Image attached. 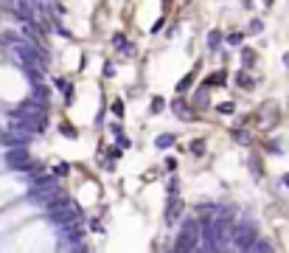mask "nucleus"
I'll return each instance as SVG.
<instances>
[{
    "label": "nucleus",
    "instance_id": "obj_6",
    "mask_svg": "<svg viewBox=\"0 0 289 253\" xmlns=\"http://www.w3.org/2000/svg\"><path fill=\"white\" fill-rule=\"evenodd\" d=\"M213 219H216V251H225L227 242L233 239L236 225H230V217H213Z\"/></svg>",
    "mask_w": 289,
    "mask_h": 253
},
{
    "label": "nucleus",
    "instance_id": "obj_18",
    "mask_svg": "<svg viewBox=\"0 0 289 253\" xmlns=\"http://www.w3.org/2000/svg\"><path fill=\"white\" fill-rule=\"evenodd\" d=\"M233 110H236L233 102H225V104H219V107H216V113H222V115H230Z\"/></svg>",
    "mask_w": 289,
    "mask_h": 253
},
{
    "label": "nucleus",
    "instance_id": "obj_20",
    "mask_svg": "<svg viewBox=\"0 0 289 253\" xmlns=\"http://www.w3.org/2000/svg\"><path fill=\"white\" fill-rule=\"evenodd\" d=\"M191 152H194V155H202V152H205V141H194V144H191Z\"/></svg>",
    "mask_w": 289,
    "mask_h": 253
},
{
    "label": "nucleus",
    "instance_id": "obj_17",
    "mask_svg": "<svg viewBox=\"0 0 289 253\" xmlns=\"http://www.w3.org/2000/svg\"><path fill=\"white\" fill-rule=\"evenodd\" d=\"M59 132H62L65 138H76V135H79V132H76V129H73L70 124H62V126H59Z\"/></svg>",
    "mask_w": 289,
    "mask_h": 253
},
{
    "label": "nucleus",
    "instance_id": "obj_9",
    "mask_svg": "<svg viewBox=\"0 0 289 253\" xmlns=\"http://www.w3.org/2000/svg\"><path fill=\"white\" fill-rule=\"evenodd\" d=\"M112 45L118 48L124 57H132V54H135V48L126 42V37H124V34H112Z\"/></svg>",
    "mask_w": 289,
    "mask_h": 253
},
{
    "label": "nucleus",
    "instance_id": "obj_24",
    "mask_svg": "<svg viewBox=\"0 0 289 253\" xmlns=\"http://www.w3.org/2000/svg\"><path fill=\"white\" fill-rule=\"evenodd\" d=\"M242 40H245V34H230V37H227V42H230V45H242Z\"/></svg>",
    "mask_w": 289,
    "mask_h": 253
},
{
    "label": "nucleus",
    "instance_id": "obj_10",
    "mask_svg": "<svg viewBox=\"0 0 289 253\" xmlns=\"http://www.w3.org/2000/svg\"><path fill=\"white\" fill-rule=\"evenodd\" d=\"M174 141H177V138L166 132V135H157V138H155V147H157V149H168V147H174Z\"/></svg>",
    "mask_w": 289,
    "mask_h": 253
},
{
    "label": "nucleus",
    "instance_id": "obj_25",
    "mask_svg": "<svg viewBox=\"0 0 289 253\" xmlns=\"http://www.w3.org/2000/svg\"><path fill=\"white\" fill-rule=\"evenodd\" d=\"M233 135H236V141H242V144H247V141H250V135H247V132H242V129H236Z\"/></svg>",
    "mask_w": 289,
    "mask_h": 253
},
{
    "label": "nucleus",
    "instance_id": "obj_15",
    "mask_svg": "<svg viewBox=\"0 0 289 253\" xmlns=\"http://www.w3.org/2000/svg\"><path fill=\"white\" fill-rule=\"evenodd\" d=\"M205 84H208V87H219V84H225V73H213L211 79H205Z\"/></svg>",
    "mask_w": 289,
    "mask_h": 253
},
{
    "label": "nucleus",
    "instance_id": "obj_4",
    "mask_svg": "<svg viewBox=\"0 0 289 253\" xmlns=\"http://www.w3.org/2000/svg\"><path fill=\"white\" fill-rule=\"evenodd\" d=\"M6 166L14 169V172H28L34 163H31L28 149H22V147H9V152H6Z\"/></svg>",
    "mask_w": 289,
    "mask_h": 253
},
{
    "label": "nucleus",
    "instance_id": "obj_23",
    "mask_svg": "<svg viewBox=\"0 0 289 253\" xmlns=\"http://www.w3.org/2000/svg\"><path fill=\"white\" fill-rule=\"evenodd\" d=\"M112 115H118V118L124 115V102H112Z\"/></svg>",
    "mask_w": 289,
    "mask_h": 253
},
{
    "label": "nucleus",
    "instance_id": "obj_26",
    "mask_svg": "<svg viewBox=\"0 0 289 253\" xmlns=\"http://www.w3.org/2000/svg\"><path fill=\"white\" fill-rule=\"evenodd\" d=\"M67 169H70L67 163H59V166H56V174H59V177H65V174H67Z\"/></svg>",
    "mask_w": 289,
    "mask_h": 253
},
{
    "label": "nucleus",
    "instance_id": "obj_14",
    "mask_svg": "<svg viewBox=\"0 0 289 253\" xmlns=\"http://www.w3.org/2000/svg\"><path fill=\"white\" fill-rule=\"evenodd\" d=\"M174 113H177L180 118H191V115H194V113H191V107H186L183 102H177V104H174Z\"/></svg>",
    "mask_w": 289,
    "mask_h": 253
},
{
    "label": "nucleus",
    "instance_id": "obj_8",
    "mask_svg": "<svg viewBox=\"0 0 289 253\" xmlns=\"http://www.w3.org/2000/svg\"><path fill=\"white\" fill-rule=\"evenodd\" d=\"M180 211H183L180 200H177V197H171V200H168V208H166V225H174V222H177Z\"/></svg>",
    "mask_w": 289,
    "mask_h": 253
},
{
    "label": "nucleus",
    "instance_id": "obj_2",
    "mask_svg": "<svg viewBox=\"0 0 289 253\" xmlns=\"http://www.w3.org/2000/svg\"><path fill=\"white\" fill-rule=\"evenodd\" d=\"M200 239H202V225L191 217V219H186V222L180 225V233H177L174 248H177V251H197V248H200Z\"/></svg>",
    "mask_w": 289,
    "mask_h": 253
},
{
    "label": "nucleus",
    "instance_id": "obj_28",
    "mask_svg": "<svg viewBox=\"0 0 289 253\" xmlns=\"http://www.w3.org/2000/svg\"><path fill=\"white\" fill-rule=\"evenodd\" d=\"M284 65H287V68H289V51H287V57H284Z\"/></svg>",
    "mask_w": 289,
    "mask_h": 253
},
{
    "label": "nucleus",
    "instance_id": "obj_16",
    "mask_svg": "<svg viewBox=\"0 0 289 253\" xmlns=\"http://www.w3.org/2000/svg\"><path fill=\"white\" fill-rule=\"evenodd\" d=\"M194 102H197V107H208V104H205V102H208V84L197 93V99H194Z\"/></svg>",
    "mask_w": 289,
    "mask_h": 253
},
{
    "label": "nucleus",
    "instance_id": "obj_5",
    "mask_svg": "<svg viewBox=\"0 0 289 253\" xmlns=\"http://www.w3.org/2000/svg\"><path fill=\"white\" fill-rule=\"evenodd\" d=\"M31 141V132H25L22 126H17V124H11V126H6L3 132H0V144L9 149V147H25Z\"/></svg>",
    "mask_w": 289,
    "mask_h": 253
},
{
    "label": "nucleus",
    "instance_id": "obj_29",
    "mask_svg": "<svg viewBox=\"0 0 289 253\" xmlns=\"http://www.w3.org/2000/svg\"><path fill=\"white\" fill-rule=\"evenodd\" d=\"M284 183H287V186H289V174H287V177H284Z\"/></svg>",
    "mask_w": 289,
    "mask_h": 253
},
{
    "label": "nucleus",
    "instance_id": "obj_11",
    "mask_svg": "<svg viewBox=\"0 0 289 253\" xmlns=\"http://www.w3.org/2000/svg\"><path fill=\"white\" fill-rule=\"evenodd\" d=\"M236 82H239V87H245V90H253V84H256V82L250 79V73H247V70H239Z\"/></svg>",
    "mask_w": 289,
    "mask_h": 253
},
{
    "label": "nucleus",
    "instance_id": "obj_22",
    "mask_svg": "<svg viewBox=\"0 0 289 253\" xmlns=\"http://www.w3.org/2000/svg\"><path fill=\"white\" fill-rule=\"evenodd\" d=\"M191 87V76H186L183 82H177V93H183V90H188Z\"/></svg>",
    "mask_w": 289,
    "mask_h": 253
},
{
    "label": "nucleus",
    "instance_id": "obj_21",
    "mask_svg": "<svg viewBox=\"0 0 289 253\" xmlns=\"http://www.w3.org/2000/svg\"><path fill=\"white\" fill-rule=\"evenodd\" d=\"M253 251H261V253H267V251H272V245H269V242H264V239H258V242H256V248H253Z\"/></svg>",
    "mask_w": 289,
    "mask_h": 253
},
{
    "label": "nucleus",
    "instance_id": "obj_3",
    "mask_svg": "<svg viewBox=\"0 0 289 253\" xmlns=\"http://www.w3.org/2000/svg\"><path fill=\"white\" fill-rule=\"evenodd\" d=\"M256 222H250V219H242L239 225L233 228V245L239 248V251H253L256 248Z\"/></svg>",
    "mask_w": 289,
    "mask_h": 253
},
{
    "label": "nucleus",
    "instance_id": "obj_13",
    "mask_svg": "<svg viewBox=\"0 0 289 253\" xmlns=\"http://www.w3.org/2000/svg\"><path fill=\"white\" fill-rule=\"evenodd\" d=\"M253 62H256V51H253V48H242V65L250 68Z\"/></svg>",
    "mask_w": 289,
    "mask_h": 253
},
{
    "label": "nucleus",
    "instance_id": "obj_19",
    "mask_svg": "<svg viewBox=\"0 0 289 253\" xmlns=\"http://www.w3.org/2000/svg\"><path fill=\"white\" fill-rule=\"evenodd\" d=\"M163 107H166V102H163L160 96H157V99H152V113H160Z\"/></svg>",
    "mask_w": 289,
    "mask_h": 253
},
{
    "label": "nucleus",
    "instance_id": "obj_27",
    "mask_svg": "<svg viewBox=\"0 0 289 253\" xmlns=\"http://www.w3.org/2000/svg\"><path fill=\"white\" fill-rule=\"evenodd\" d=\"M65 102H67V104H73V87H70V84L65 87Z\"/></svg>",
    "mask_w": 289,
    "mask_h": 253
},
{
    "label": "nucleus",
    "instance_id": "obj_1",
    "mask_svg": "<svg viewBox=\"0 0 289 253\" xmlns=\"http://www.w3.org/2000/svg\"><path fill=\"white\" fill-rule=\"evenodd\" d=\"M48 219L54 222V225H59L62 231L73 228V225H79V219H82V211H79L76 203H70V200H62V203H56V206L48 208Z\"/></svg>",
    "mask_w": 289,
    "mask_h": 253
},
{
    "label": "nucleus",
    "instance_id": "obj_30",
    "mask_svg": "<svg viewBox=\"0 0 289 253\" xmlns=\"http://www.w3.org/2000/svg\"><path fill=\"white\" fill-rule=\"evenodd\" d=\"M264 3H267V6H269V3H272V0H264Z\"/></svg>",
    "mask_w": 289,
    "mask_h": 253
},
{
    "label": "nucleus",
    "instance_id": "obj_12",
    "mask_svg": "<svg viewBox=\"0 0 289 253\" xmlns=\"http://www.w3.org/2000/svg\"><path fill=\"white\" fill-rule=\"evenodd\" d=\"M205 45L211 48V51H216V48L222 45V34H219V31H211V34L205 37Z\"/></svg>",
    "mask_w": 289,
    "mask_h": 253
},
{
    "label": "nucleus",
    "instance_id": "obj_7",
    "mask_svg": "<svg viewBox=\"0 0 289 253\" xmlns=\"http://www.w3.org/2000/svg\"><path fill=\"white\" fill-rule=\"evenodd\" d=\"M200 251H216V219H213V217H205V219H202Z\"/></svg>",
    "mask_w": 289,
    "mask_h": 253
}]
</instances>
